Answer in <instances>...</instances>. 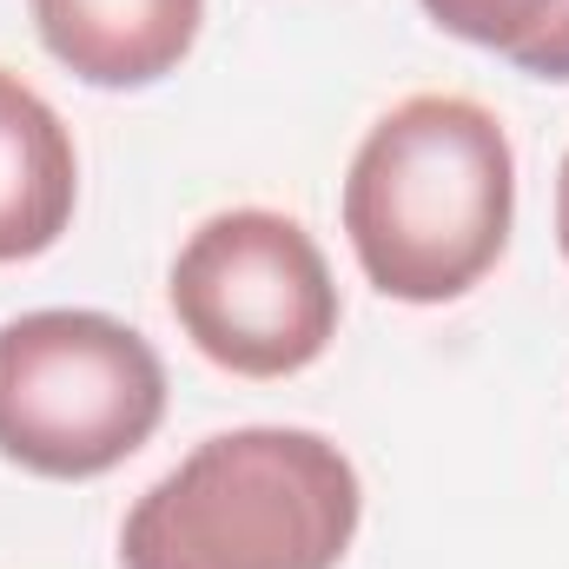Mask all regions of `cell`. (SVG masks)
<instances>
[{"label":"cell","instance_id":"1","mask_svg":"<svg viewBox=\"0 0 569 569\" xmlns=\"http://www.w3.org/2000/svg\"><path fill=\"white\" fill-rule=\"evenodd\" d=\"M338 219L358 272L398 305H450L497 272L517 226V152L470 93H411L351 152Z\"/></svg>","mask_w":569,"mask_h":569},{"label":"cell","instance_id":"9","mask_svg":"<svg viewBox=\"0 0 569 569\" xmlns=\"http://www.w3.org/2000/svg\"><path fill=\"white\" fill-rule=\"evenodd\" d=\"M557 246L569 259V152H563V172H557Z\"/></svg>","mask_w":569,"mask_h":569},{"label":"cell","instance_id":"7","mask_svg":"<svg viewBox=\"0 0 569 569\" xmlns=\"http://www.w3.org/2000/svg\"><path fill=\"white\" fill-rule=\"evenodd\" d=\"M430 20L483 53H503L510 67L569 13V0H418Z\"/></svg>","mask_w":569,"mask_h":569},{"label":"cell","instance_id":"2","mask_svg":"<svg viewBox=\"0 0 569 569\" xmlns=\"http://www.w3.org/2000/svg\"><path fill=\"white\" fill-rule=\"evenodd\" d=\"M365 523L358 463L298 425L192 443L120 523V569H338Z\"/></svg>","mask_w":569,"mask_h":569},{"label":"cell","instance_id":"6","mask_svg":"<svg viewBox=\"0 0 569 569\" xmlns=\"http://www.w3.org/2000/svg\"><path fill=\"white\" fill-rule=\"evenodd\" d=\"M80 206V152L67 120L0 67V266L60 246Z\"/></svg>","mask_w":569,"mask_h":569},{"label":"cell","instance_id":"5","mask_svg":"<svg viewBox=\"0 0 569 569\" xmlns=\"http://www.w3.org/2000/svg\"><path fill=\"white\" fill-rule=\"evenodd\" d=\"M40 47L87 87L140 93L179 73L206 27V0H27Z\"/></svg>","mask_w":569,"mask_h":569},{"label":"cell","instance_id":"4","mask_svg":"<svg viewBox=\"0 0 569 569\" xmlns=\"http://www.w3.org/2000/svg\"><path fill=\"white\" fill-rule=\"evenodd\" d=\"M172 318L232 378H291L338 338V284L318 239L272 206L212 212L172 259Z\"/></svg>","mask_w":569,"mask_h":569},{"label":"cell","instance_id":"3","mask_svg":"<svg viewBox=\"0 0 569 569\" xmlns=\"http://www.w3.org/2000/svg\"><path fill=\"white\" fill-rule=\"evenodd\" d=\"M166 365L127 318L20 311L0 325V457L27 477L87 483L152 443Z\"/></svg>","mask_w":569,"mask_h":569},{"label":"cell","instance_id":"8","mask_svg":"<svg viewBox=\"0 0 569 569\" xmlns=\"http://www.w3.org/2000/svg\"><path fill=\"white\" fill-rule=\"evenodd\" d=\"M517 73H530V80H569V13L517 60Z\"/></svg>","mask_w":569,"mask_h":569}]
</instances>
